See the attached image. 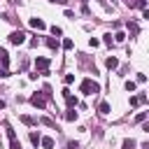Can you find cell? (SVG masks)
<instances>
[{
	"label": "cell",
	"instance_id": "cell-29",
	"mask_svg": "<svg viewBox=\"0 0 149 149\" xmlns=\"http://www.w3.org/2000/svg\"><path fill=\"white\" fill-rule=\"evenodd\" d=\"M0 109H5V100H0Z\"/></svg>",
	"mask_w": 149,
	"mask_h": 149
},
{
	"label": "cell",
	"instance_id": "cell-9",
	"mask_svg": "<svg viewBox=\"0 0 149 149\" xmlns=\"http://www.w3.org/2000/svg\"><path fill=\"white\" fill-rule=\"evenodd\" d=\"M30 26H33V28H37V30H44V28H47V23H44L42 19H37V16H35V19H30Z\"/></svg>",
	"mask_w": 149,
	"mask_h": 149
},
{
	"label": "cell",
	"instance_id": "cell-23",
	"mask_svg": "<svg viewBox=\"0 0 149 149\" xmlns=\"http://www.w3.org/2000/svg\"><path fill=\"white\" fill-rule=\"evenodd\" d=\"M42 123H44V126H49V128H54V126H56V123H54V121H51V119H47V116H44V119H42Z\"/></svg>",
	"mask_w": 149,
	"mask_h": 149
},
{
	"label": "cell",
	"instance_id": "cell-17",
	"mask_svg": "<svg viewBox=\"0 0 149 149\" xmlns=\"http://www.w3.org/2000/svg\"><path fill=\"white\" fill-rule=\"evenodd\" d=\"M40 140H42V137H40V135H37V133H30V142H33V144H35V147H37V144H40Z\"/></svg>",
	"mask_w": 149,
	"mask_h": 149
},
{
	"label": "cell",
	"instance_id": "cell-19",
	"mask_svg": "<svg viewBox=\"0 0 149 149\" xmlns=\"http://www.w3.org/2000/svg\"><path fill=\"white\" fill-rule=\"evenodd\" d=\"M63 49H72V40H70V37L63 40Z\"/></svg>",
	"mask_w": 149,
	"mask_h": 149
},
{
	"label": "cell",
	"instance_id": "cell-15",
	"mask_svg": "<svg viewBox=\"0 0 149 149\" xmlns=\"http://www.w3.org/2000/svg\"><path fill=\"white\" fill-rule=\"evenodd\" d=\"M21 121H23L26 126H35V119H33V116H28V114H23V116H21Z\"/></svg>",
	"mask_w": 149,
	"mask_h": 149
},
{
	"label": "cell",
	"instance_id": "cell-24",
	"mask_svg": "<svg viewBox=\"0 0 149 149\" xmlns=\"http://www.w3.org/2000/svg\"><path fill=\"white\" fill-rule=\"evenodd\" d=\"M102 42H105V44H112V33H107V35H105V40H102Z\"/></svg>",
	"mask_w": 149,
	"mask_h": 149
},
{
	"label": "cell",
	"instance_id": "cell-27",
	"mask_svg": "<svg viewBox=\"0 0 149 149\" xmlns=\"http://www.w3.org/2000/svg\"><path fill=\"white\" fill-rule=\"evenodd\" d=\"M51 2H58V5H65L68 0H51Z\"/></svg>",
	"mask_w": 149,
	"mask_h": 149
},
{
	"label": "cell",
	"instance_id": "cell-22",
	"mask_svg": "<svg viewBox=\"0 0 149 149\" xmlns=\"http://www.w3.org/2000/svg\"><path fill=\"white\" fill-rule=\"evenodd\" d=\"M63 81H65V84H72V81H74V74H65Z\"/></svg>",
	"mask_w": 149,
	"mask_h": 149
},
{
	"label": "cell",
	"instance_id": "cell-8",
	"mask_svg": "<svg viewBox=\"0 0 149 149\" xmlns=\"http://www.w3.org/2000/svg\"><path fill=\"white\" fill-rule=\"evenodd\" d=\"M0 63H2V68L7 70V65H9V54H7V49H2V47H0Z\"/></svg>",
	"mask_w": 149,
	"mask_h": 149
},
{
	"label": "cell",
	"instance_id": "cell-11",
	"mask_svg": "<svg viewBox=\"0 0 149 149\" xmlns=\"http://www.w3.org/2000/svg\"><path fill=\"white\" fill-rule=\"evenodd\" d=\"M98 112H100V114H109V112H112L109 102H100V105H98Z\"/></svg>",
	"mask_w": 149,
	"mask_h": 149
},
{
	"label": "cell",
	"instance_id": "cell-26",
	"mask_svg": "<svg viewBox=\"0 0 149 149\" xmlns=\"http://www.w3.org/2000/svg\"><path fill=\"white\" fill-rule=\"evenodd\" d=\"M142 19H149V9H142Z\"/></svg>",
	"mask_w": 149,
	"mask_h": 149
},
{
	"label": "cell",
	"instance_id": "cell-28",
	"mask_svg": "<svg viewBox=\"0 0 149 149\" xmlns=\"http://www.w3.org/2000/svg\"><path fill=\"white\" fill-rule=\"evenodd\" d=\"M144 130H147V133H149V121H147V123H144Z\"/></svg>",
	"mask_w": 149,
	"mask_h": 149
},
{
	"label": "cell",
	"instance_id": "cell-16",
	"mask_svg": "<svg viewBox=\"0 0 149 149\" xmlns=\"http://www.w3.org/2000/svg\"><path fill=\"white\" fill-rule=\"evenodd\" d=\"M47 47H49V49H58V42H56L54 37H47Z\"/></svg>",
	"mask_w": 149,
	"mask_h": 149
},
{
	"label": "cell",
	"instance_id": "cell-12",
	"mask_svg": "<svg viewBox=\"0 0 149 149\" xmlns=\"http://www.w3.org/2000/svg\"><path fill=\"white\" fill-rule=\"evenodd\" d=\"M40 144H42L44 149H54V140H51V137H42V140H40Z\"/></svg>",
	"mask_w": 149,
	"mask_h": 149
},
{
	"label": "cell",
	"instance_id": "cell-14",
	"mask_svg": "<svg viewBox=\"0 0 149 149\" xmlns=\"http://www.w3.org/2000/svg\"><path fill=\"white\" fill-rule=\"evenodd\" d=\"M123 40H126V33H121V30H116V33H114V42H119V44H121Z\"/></svg>",
	"mask_w": 149,
	"mask_h": 149
},
{
	"label": "cell",
	"instance_id": "cell-4",
	"mask_svg": "<svg viewBox=\"0 0 149 149\" xmlns=\"http://www.w3.org/2000/svg\"><path fill=\"white\" fill-rule=\"evenodd\" d=\"M9 42H12L14 47H19V44H23V42H26V33H21V30H14V33L9 35Z\"/></svg>",
	"mask_w": 149,
	"mask_h": 149
},
{
	"label": "cell",
	"instance_id": "cell-18",
	"mask_svg": "<svg viewBox=\"0 0 149 149\" xmlns=\"http://www.w3.org/2000/svg\"><path fill=\"white\" fill-rule=\"evenodd\" d=\"M88 47H93V49L100 47V40H98V37H91V40H88Z\"/></svg>",
	"mask_w": 149,
	"mask_h": 149
},
{
	"label": "cell",
	"instance_id": "cell-30",
	"mask_svg": "<svg viewBox=\"0 0 149 149\" xmlns=\"http://www.w3.org/2000/svg\"><path fill=\"white\" fill-rule=\"evenodd\" d=\"M9 2H12V5H16V2H19V0H9Z\"/></svg>",
	"mask_w": 149,
	"mask_h": 149
},
{
	"label": "cell",
	"instance_id": "cell-20",
	"mask_svg": "<svg viewBox=\"0 0 149 149\" xmlns=\"http://www.w3.org/2000/svg\"><path fill=\"white\" fill-rule=\"evenodd\" d=\"M123 86H126V91H135V81H130V79H128Z\"/></svg>",
	"mask_w": 149,
	"mask_h": 149
},
{
	"label": "cell",
	"instance_id": "cell-6",
	"mask_svg": "<svg viewBox=\"0 0 149 149\" xmlns=\"http://www.w3.org/2000/svg\"><path fill=\"white\" fill-rule=\"evenodd\" d=\"M142 102H147V95H144V93H140V95H133V98H130V107H137V105H142Z\"/></svg>",
	"mask_w": 149,
	"mask_h": 149
},
{
	"label": "cell",
	"instance_id": "cell-1",
	"mask_svg": "<svg viewBox=\"0 0 149 149\" xmlns=\"http://www.w3.org/2000/svg\"><path fill=\"white\" fill-rule=\"evenodd\" d=\"M79 91H81L84 95H95V93H100V84L86 77V79H81V84H79Z\"/></svg>",
	"mask_w": 149,
	"mask_h": 149
},
{
	"label": "cell",
	"instance_id": "cell-10",
	"mask_svg": "<svg viewBox=\"0 0 149 149\" xmlns=\"http://www.w3.org/2000/svg\"><path fill=\"white\" fill-rule=\"evenodd\" d=\"M137 147V142L133 140V137H126L123 142H121V149H135Z\"/></svg>",
	"mask_w": 149,
	"mask_h": 149
},
{
	"label": "cell",
	"instance_id": "cell-7",
	"mask_svg": "<svg viewBox=\"0 0 149 149\" xmlns=\"http://www.w3.org/2000/svg\"><path fill=\"white\" fill-rule=\"evenodd\" d=\"M105 65H107L109 70H116V68H119V58H116V56H107V61H105Z\"/></svg>",
	"mask_w": 149,
	"mask_h": 149
},
{
	"label": "cell",
	"instance_id": "cell-13",
	"mask_svg": "<svg viewBox=\"0 0 149 149\" xmlns=\"http://www.w3.org/2000/svg\"><path fill=\"white\" fill-rule=\"evenodd\" d=\"M65 119H68V121H77V112H74V107H70V109L65 112Z\"/></svg>",
	"mask_w": 149,
	"mask_h": 149
},
{
	"label": "cell",
	"instance_id": "cell-3",
	"mask_svg": "<svg viewBox=\"0 0 149 149\" xmlns=\"http://www.w3.org/2000/svg\"><path fill=\"white\" fill-rule=\"evenodd\" d=\"M30 102H33L35 107H40V109L47 107V98H44V93H33V95H30Z\"/></svg>",
	"mask_w": 149,
	"mask_h": 149
},
{
	"label": "cell",
	"instance_id": "cell-21",
	"mask_svg": "<svg viewBox=\"0 0 149 149\" xmlns=\"http://www.w3.org/2000/svg\"><path fill=\"white\" fill-rule=\"evenodd\" d=\"M51 35H63V30L58 26H51Z\"/></svg>",
	"mask_w": 149,
	"mask_h": 149
},
{
	"label": "cell",
	"instance_id": "cell-2",
	"mask_svg": "<svg viewBox=\"0 0 149 149\" xmlns=\"http://www.w3.org/2000/svg\"><path fill=\"white\" fill-rule=\"evenodd\" d=\"M49 65H51L49 58H44V56H37L35 58V70H40L42 74H49Z\"/></svg>",
	"mask_w": 149,
	"mask_h": 149
},
{
	"label": "cell",
	"instance_id": "cell-25",
	"mask_svg": "<svg viewBox=\"0 0 149 149\" xmlns=\"http://www.w3.org/2000/svg\"><path fill=\"white\" fill-rule=\"evenodd\" d=\"M144 116H147V112H140V114L135 116V121H144Z\"/></svg>",
	"mask_w": 149,
	"mask_h": 149
},
{
	"label": "cell",
	"instance_id": "cell-5",
	"mask_svg": "<svg viewBox=\"0 0 149 149\" xmlns=\"http://www.w3.org/2000/svg\"><path fill=\"white\" fill-rule=\"evenodd\" d=\"M63 98H65V102H68V107H77V105H79V100H77V98H74V95H72V93L68 91V88L63 91Z\"/></svg>",
	"mask_w": 149,
	"mask_h": 149
}]
</instances>
